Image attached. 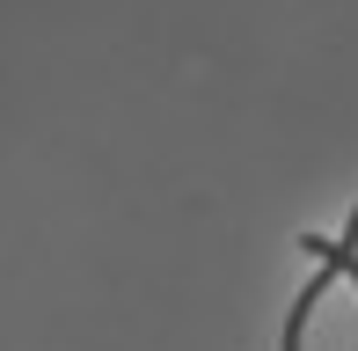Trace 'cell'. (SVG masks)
I'll return each instance as SVG.
<instances>
[{"label": "cell", "mask_w": 358, "mask_h": 351, "mask_svg": "<svg viewBox=\"0 0 358 351\" xmlns=\"http://www.w3.org/2000/svg\"><path fill=\"white\" fill-rule=\"evenodd\" d=\"M344 249H358V213H351V234H344Z\"/></svg>", "instance_id": "6da1fadb"}]
</instances>
